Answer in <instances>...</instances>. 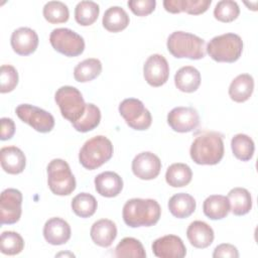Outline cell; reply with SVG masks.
Returning <instances> with one entry per match:
<instances>
[{
    "label": "cell",
    "instance_id": "obj_35",
    "mask_svg": "<svg viewBox=\"0 0 258 258\" xmlns=\"http://www.w3.org/2000/svg\"><path fill=\"white\" fill-rule=\"evenodd\" d=\"M116 257H135L144 258L146 257V252L144 250L141 242L132 237L123 238L115 248Z\"/></svg>",
    "mask_w": 258,
    "mask_h": 258
},
{
    "label": "cell",
    "instance_id": "obj_9",
    "mask_svg": "<svg viewBox=\"0 0 258 258\" xmlns=\"http://www.w3.org/2000/svg\"><path fill=\"white\" fill-rule=\"evenodd\" d=\"M119 113L126 124L134 130H146L152 122L150 112L138 99L129 98L123 100L119 105Z\"/></svg>",
    "mask_w": 258,
    "mask_h": 258
},
{
    "label": "cell",
    "instance_id": "obj_2",
    "mask_svg": "<svg viewBox=\"0 0 258 258\" xmlns=\"http://www.w3.org/2000/svg\"><path fill=\"white\" fill-rule=\"evenodd\" d=\"M159 204L152 199H131L123 207L122 216L125 224L131 228L150 227L160 218Z\"/></svg>",
    "mask_w": 258,
    "mask_h": 258
},
{
    "label": "cell",
    "instance_id": "obj_8",
    "mask_svg": "<svg viewBox=\"0 0 258 258\" xmlns=\"http://www.w3.org/2000/svg\"><path fill=\"white\" fill-rule=\"evenodd\" d=\"M51 46L66 56H78L85 49L84 38L69 28H55L49 35Z\"/></svg>",
    "mask_w": 258,
    "mask_h": 258
},
{
    "label": "cell",
    "instance_id": "obj_28",
    "mask_svg": "<svg viewBox=\"0 0 258 258\" xmlns=\"http://www.w3.org/2000/svg\"><path fill=\"white\" fill-rule=\"evenodd\" d=\"M129 21L130 19L127 12L119 6L108 8L102 19L103 26L110 32H119L125 29L128 26Z\"/></svg>",
    "mask_w": 258,
    "mask_h": 258
},
{
    "label": "cell",
    "instance_id": "obj_39",
    "mask_svg": "<svg viewBox=\"0 0 258 258\" xmlns=\"http://www.w3.org/2000/svg\"><path fill=\"white\" fill-rule=\"evenodd\" d=\"M0 83V92L2 94L13 91L18 84V73L16 69L10 64L1 66Z\"/></svg>",
    "mask_w": 258,
    "mask_h": 258
},
{
    "label": "cell",
    "instance_id": "obj_17",
    "mask_svg": "<svg viewBox=\"0 0 258 258\" xmlns=\"http://www.w3.org/2000/svg\"><path fill=\"white\" fill-rule=\"evenodd\" d=\"M43 237L51 245L66 244L71 238V227L67 221L60 218H50L44 224Z\"/></svg>",
    "mask_w": 258,
    "mask_h": 258
},
{
    "label": "cell",
    "instance_id": "obj_3",
    "mask_svg": "<svg viewBox=\"0 0 258 258\" xmlns=\"http://www.w3.org/2000/svg\"><path fill=\"white\" fill-rule=\"evenodd\" d=\"M168 51L176 58L201 59L205 57V40L184 31L172 32L166 42Z\"/></svg>",
    "mask_w": 258,
    "mask_h": 258
},
{
    "label": "cell",
    "instance_id": "obj_5",
    "mask_svg": "<svg viewBox=\"0 0 258 258\" xmlns=\"http://www.w3.org/2000/svg\"><path fill=\"white\" fill-rule=\"evenodd\" d=\"M242 51V38L231 32L213 37L207 45L208 54L218 62H234L239 59Z\"/></svg>",
    "mask_w": 258,
    "mask_h": 258
},
{
    "label": "cell",
    "instance_id": "obj_34",
    "mask_svg": "<svg viewBox=\"0 0 258 258\" xmlns=\"http://www.w3.org/2000/svg\"><path fill=\"white\" fill-rule=\"evenodd\" d=\"M98 204L94 196L88 192L77 195L72 201L73 212L81 218H89L93 216L97 210Z\"/></svg>",
    "mask_w": 258,
    "mask_h": 258
},
{
    "label": "cell",
    "instance_id": "obj_40",
    "mask_svg": "<svg viewBox=\"0 0 258 258\" xmlns=\"http://www.w3.org/2000/svg\"><path fill=\"white\" fill-rule=\"evenodd\" d=\"M130 10L137 16H146L152 13L156 6L155 0H130L127 3Z\"/></svg>",
    "mask_w": 258,
    "mask_h": 258
},
{
    "label": "cell",
    "instance_id": "obj_29",
    "mask_svg": "<svg viewBox=\"0 0 258 258\" xmlns=\"http://www.w3.org/2000/svg\"><path fill=\"white\" fill-rule=\"evenodd\" d=\"M192 177L190 167L185 163H172L165 172V180L172 187H182L187 185Z\"/></svg>",
    "mask_w": 258,
    "mask_h": 258
},
{
    "label": "cell",
    "instance_id": "obj_20",
    "mask_svg": "<svg viewBox=\"0 0 258 258\" xmlns=\"http://www.w3.org/2000/svg\"><path fill=\"white\" fill-rule=\"evenodd\" d=\"M186 237L189 243L199 249L209 247L215 238L212 227L203 221H194L186 230Z\"/></svg>",
    "mask_w": 258,
    "mask_h": 258
},
{
    "label": "cell",
    "instance_id": "obj_27",
    "mask_svg": "<svg viewBox=\"0 0 258 258\" xmlns=\"http://www.w3.org/2000/svg\"><path fill=\"white\" fill-rule=\"evenodd\" d=\"M230 211L235 216H244L252 209V198L244 187H234L228 194Z\"/></svg>",
    "mask_w": 258,
    "mask_h": 258
},
{
    "label": "cell",
    "instance_id": "obj_15",
    "mask_svg": "<svg viewBox=\"0 0 258 258\" xmlns=\"http://www.w3.org/2000/svg\"><path fill=\"white\" fill-rule=\"evenodd\" d=\"M152 251L159 258H182L186 254L182 240L175 235H166L156 239L152 243Z\"/></svg>",
    "mask_w": 258,
    "mask_h": 258
},
{
    "label": "cell",
    "instance_id": "obj_13",
    "mask_svg": "<svg viewBox=\"0 0 258 258\" xmlns=\"http://www.w3.org/2000/svg\"><path fill=\"white\" fill-rule=\"evenodd\" d=\"M144 79L152 87L164 85L169 77V66L166 58L158 53L150 55L143 67Z\"/></svg>",
    "mask_w": 258,
    "mask_h": 258
},
{
    "label": "cell",
    "instance_id": "obj_25",
    "mask_svg": "<svg viewBox=\"0 0 258 258\" xmlns=\"http://www.w3.org/2000/svg\"><path fill=\"white\" fill-rule=\"evenodd\" d=\"M196 200L188 194L178 192L172 196L168 201V210L170 214L178 219L189 217L196 211Z\"/></svg>",
    "mask_w": 258,
    "mask_h": 258
},
{
    "label": "cell",
    "instance_id": "obj_22",
    "mask_svg": "<svg viewBox=\"0 0 258 258\" xmlns=\"http://www.w3.org/2000/svg\"><path fill=\"white\" fill-rule=\"evenodd\" d=\"M211 0H164L163 7L169 13L186 12L190 15H199L208 10Z\"/></svg>",
    "mask_w": 258,
    "mask_h": 258
},
{
    "label": "cell",
    "instance_id": "obj_37",
    "mask_svg": "<svg viewBox=\"0 0 258 258\" xmlns=\"http://www.w3.org/2000/svg\"><path fill=\"white\" fill-rule=\"evenodd\" d=\"M24 248L22 237L13 231H5L0 237V250L5 255L19 254Z\"/></svg>",
    "mask_w": 258,
    "mask_h": 258
},
{
    "label": "cell",
    "instance_id": "obj_7",
    "mask_svg": "<svg viewBox=\"0 0 258 258\" xmlns=\"http://www.w3.org/2000/svg\"><path fill=\"white\" fill-rule=\"evenodd\" d=\"M54 100L59 107L61 116L71 123L78 121L85 113L87 104L81 92L75 87H60L55 92Z\"/></svg>",
    "mask_w": 258,
    "mask_h": 258
},
{
    "label": "cell",
    "instance_id": "obj_6",
    "mask_svg": "<svg viewBox=\"0 0 258 258\" xmlns=\"http://www.w3.org/2000/svg\"><path fill=\"white\" fill-rule=\"evenodd\" d=\"M47 184L56 196H69L76 189V178L67 161L55 158L48 163Z\"/></svg>",
    "mask_w": 258,
    "mask_h": 258
},
{
    "label": "cell",
    "instance_id": "obj_23",
    "mask_svg": "<svg viewBox=\"0 0 258 258\" xmlns=\"http://www.w3.org/2000/svg\"><path fill=\"white\" fill-rule=\"evenodd\" d=\"M174 84L181 92L194 93L201 85V74L195 67H182L174 75Z\"/></svg>",
    "mask_w": 258,
    "mask_h": 258
},
{
    "label": "cell",
    "instance_id": "obj_41",
    "mask_svg": "<svg viewBox=\"0 0 258 258\" xmlns=\"http://www.w3.org/2000/svg\"><path fill=\"white\" fill-rule=\"evenodd\" d=\"M213 257L214 258H218V257H230V258H238L239 257V252L237 250V248L232 245V244H228V243H223L218 245L213 253Z\"/></svg>",
    "mask_w": 258,
    "mask_h": 258
},
{
    "label": "cell",
    "instance_id": "obj_16",
    "mask_svg": "<svg viewBox=\"0 0 258 258\" xmlns=\"http://www.w3.org/2000/svg\"><path fill=\"white\" fill-rule=\"evenodd\" d=\"M11 46L19 55H28L33 53L38 45L37 33L29 27H20L11 34Z\"/></svg>",
    "mask_w": 258,
    "mask_h": 258
},
{
    "label": "cell",
    "instance_id": "obj_42",
    "mask_svg": "<svg viewBox=\"0 0 258 258\" xmlns=\"http://www.w3.org/2000/svg\"><path fill=\"white\" fill-rule=\"evenodd\" d=\"M0 121H1V135H0V139L2 141H4V140H8V139L12 138L14 133H15L14 121L12 119L6 118V117L1 118Z\"/></svg>",
    "mask_w": 258,
    "mask_h": 258
},
{
    "label": "cell",
    "instance_id": "obj_4",
    "mask_svg": "<svg viewBox=\"0 0 258 258\" xmlns=\"http://www.w3.org/2000/svg\"><path fill=\"white\" fill-rule=\"evenodd\" d=\"M112 142L103 135L87 140L79 153L80 163L89 170L97 169L113 156Z\"/></svg>",
    "mask_w": 258,
    "mask_h": 258
},
{
    "label": "cell",
    "instance_id": "obj_26",
    "mask_svg": "<svg viewBox=\"0 0 258 258\" xmlns=\"http://www.w3.org/2000/svg\"><path fill=\"white\" fill-rule=\"evenodd\" d=\"M204 214L211 220H222L230 212L228 198L222 195H212L208 197L203 204Z\"/></svg>",
    "mask_w": 258,
    "mask_h": 258
},
{
    "label": "cell",
    "instance_id": "obj_38",
    "mask_svg": "<svg viewBox=\"0 0 258 258\" xmlns=\"http://www.w3.org/2000/svg\"><path fill=\"white\" fill-rule=\"evenodd\" d=\"M240 14V8L237 2L232 0L219 1L214 9V16L221 22H232Z\"/></svg>",
    "mask_w": 258,
    "mask_h": 258
},
{
    "label": "cell",
    "instance_id": "obj_10",
    "mask_svg": "<svg viewBox=\"0 0 258 258\" xmlns=\"http://www.w3.org/2000/svg\"><path fill=\"white\" fill-rule=\"evenodd\" d=\"M18 118L40 133L50 132L54 127V118L47 111L30 104L18 105L15 109Z\"/></svg>",
    "mask_w": 258,
    "mask_h": 258
},
{
    "label": "cell",
    "instance_id": "obj_12",
    "mask_svg": "<svg viewBox=\"0 0 258 258\" xmlns=\"http://www.w3.org/2000/svg\"><path fill=\"white\" fill-rule=\"evenodd\" d=\"M167 123L175 132H190L199 126L200 116L192 107H175L167 114Z\"/></svg>",
    "mask_w": 258,
    "mask_h": 258
},
{
    "label": "cell",
    "instance_id": "obj_32",
    "mask_svg": "<svg viewBox=\"0 0 258 258\" xmlns=\"http://www.w3.org/2000/svg\"><path fill=\"white\" fill-rule=\"evenodd\" d=\"M100 121H101L100 109L96 105L89 103L86 105V110L84 115L78 121L72 124L77 131L86 133L95 129L100 124Z\"/></svg>",
    "mask_w": 258,
    "mask_h": 258
},
{
    "label": "cell",
    "instance_id": "obj_21",
    "mask_svg": "<svg viewBox=\"0 0 258 258\" xmlns=\"http://www.w3.org/2000/svg\"><path fill=\"white\" fill-rule=\"evenodd\" d=\"M90 235L96 245L109 247L117 237V227L113 221L101 219L93 224Z\"/></svg>",
    "mask_w": 258,
    "mask_h": 258
},
{
    "label": "cell",
    "instance_id": "obj_36",
    "mask_svg": "<svg viewBox=\"0 0 258 258\" xmlns=\"http://www.w3.org/2000/svg\"><path fill=\"white\" fill-rule=\"evenodd\" d=\"M43 17L51 24L67 22L70 17L69 8L60 1H49L43 7Z\"/></svg>",
    "mask_w": 258,
    "mask_h": 258
},
{
    "label": "cell",
    "instance_id": "obj_19",
    "mask_svg": "<svg viewBox=\"0 0 258 258\" xmlns=\"http://www.w3.org/2000/svg\"><path fill=\"white\" fill-rule=\"evenodd\" d=\"M95 188L97 192L105 198L117 197L123 188L121 176L114 171H104L95 177Z\"/></svg>",
    "mask_w": 258,
    "mask_h": 258
},
{
    "label": "cell",
    "instance_id": "obj_31",
    "mask_svg": "<svg viewBox=\"0 0 258 258\" xmlns=\"http://www.w3.org/2000/svg\"><path fill=\"white\" fill-rule=\"evenodd\" d=\"M231 148L236 158L242 161H248L253 157L255 145L251 137L246 134H236L231 140Z\"/></svg>",
    "mask_w": 258,
    "mask_h": 258
},
{
    "label": "cell",
    "instance_id": "obj_30",
    "mask_svg": "<svg viewBox=\"0 0 258 258\" xmlns=\"http://www.w3.org/2000/svg\"><path fill=\"white\" fill-rule=\"evenodd\" d=\"M102 72V62L98 58H87L79 62L74 69V78L77 82H91L100 76Z\"/></svg>",
    "mask_w": 258,
    "mask_h": 258
},
{
    "label": "cell",
    "instance_id": "obj_14",
    "mask_svg": "<svg viewBox=\"0 0 258 258\" xmlns=\"http://www.w3.org/2000/svg\"><path fill=\"white\" fill-rule=\"evenodd\" d=\"M160 169L161 161L159 157L149 151L137 154L132 161V171L140 179H153L158 176Z\"/></svg>",
    "mask_w": 258,
    "mask_h": 258
},
{
    "label": "cell",
    "instance_id": "obj_18",
    "mask_svg": "<svg viewBox=\"0 0 258 258\" xmlns=\"http://www.w3.org/2000/svg\"><path fill=\"white\" fill-rule=\"evenodd\" d=\"M0 161L3 170L9 174L21 173L26 165V158L16 146H5L0 150Z\"/></svg>",
    "mask_w": 258,
    "mask_h": 258
},
{
    "label": "cell",
    "instance_id": "obj_11",
    "mask_svg": "<svg viewBox=\"0 0 258 258\" xmlns=\"http://www.w3.org/2000/svg\"><path fill=\"white\" fill-rule=\"evenodd\" d=\"M22 194L16 188H6L0 197L1 225L15 224L21 217Z\"/></svg>",
    "mask_w": 258,
    "mask_h": 258
},
{
    "label": "cell",
    "instance_id": "obj_24",
    "mask_svg": "<svg viewBox=\"0 0 258 258\" xmlns=\"http://www.w3.org/2000/svg\"><path fill=\"white\" fill-rule=\"evenodd\" d=\"M254 90V80L249 74H241L237 76L230 84L229 96L237 103L247 101Z\"/></svg>",
    "mask_w": 258,
    "mask_h": 258
},
{
    "label": "cell",
    "instance_id": "obj_1",
    "mask_svg": "<svg viewBox=\"0 0 258 258\" xmlns=\"http://www.w3.org/2000/svg\"><path fill=\"white\" fill-rule=\"evenodd\" d=\"M189 154L197 164H218L224 156L223 135L215 131H208L198 135L191 143Z\"/></svg>",
    "mask_w": 258,
    "mask_h": 258
},
{
    "label": "cell",
    "instance_id": "obj_33",
    "mask_svg": "<svg viewBox=\"0 0 258 258\" xmlns=\"http://www.w3.org/2000/svg\"><path fill=\"white\" fill-rule=\"evenodd\" d=\"M100 13L99 5L94 1H81L75 8V19L83 26L92 25Z\"/></svg>",
    "mask_w": 258,
    "mask_h": 258
}]
</instances>
